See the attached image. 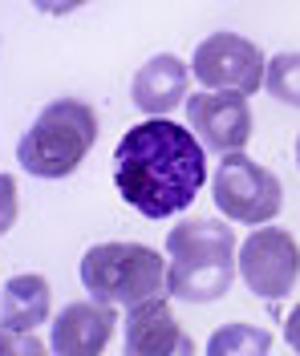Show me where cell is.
Wrapping results in <instances>:
<instances>
[{
    "label": "cell",
    "instance_id": "obj_1",
    "mask_svg": "<svg viewBox=\"0 0 300 356\" xmlns=\"http://www.w3.org/2000/svg\"><path fill=\"white\" fill-rule=\"evenodd\" d=\"M114 186L142 219L183 215L207 186V150L183 122L146 118L122 134L114 150Z\"/></svg>",
    "mask_w": 300,
    "mask_h": 356
},
{
    "label": "cell",
    "instance_id": "obj_2",
    "mask_svg": "<svg viewBox=\"0 0 300 356\" xmlns=\"http://www.w3.org/2000/svg\"><path fill=\"white\" fill-rule=\"evenodd\" d=\"M235 231L223 219H183L166 231V300L215 304L235 284Z\"/></svg>",
    "mask_w": 300,
    "mask_h": 356
},
{
    "label": "cell",
    "instance_id": "obj_3",
    "mask_svg": "<svg viewBox=\"0 0 300 356\" xmlns=\"http://www.w3.org/2000/svg\"><path fill=\"white\" fill-rule=\"evenodd\" d=\"M97 142V113L81 97H57L17 142V162L33 178H70Z\"/></svg>",
    "mask_w": 300,
    "mask_h": 356
},
{
    "label": "cell",
    "instance_id": "obj_4",
    "mask_svg": "<svg viewBox=\"0 0 300 356\" xmlns=\"http://www.w3.org/2000/svg\"><path fill=\"white\" fill-rule=\"evenodd\" d=\"M77 271L90 300L110 308H134L150 296H166V259L146 243H93Z\"/></svg>",
    "mask_w": 300,
    "mask_h": 356
},
{
    "label": "cell",
    "instance_id": "obj_5",
    "mask_svg": "<svg viewBox=\"0 0 300 356\" xmlns=\"http://www.w3.org/2000/svg\"><path fill=\"white\" fill-rule=\"evenodd\" d=\"M211 199L228 222L264 227L280 215L284 186L268 166H260L244 150H231V154H219V166L211 175Z\"/></svg>",
    "mask_w": 300,
    "mask_h": 356
},
{
    "label": "cell",
    "instance_id": "obj_6",
    "mask_svg": "<svg viewBox=\"0 0 300 356\" xmlns=\"http://www.w3.org/2000/svg\"><path fill=\"white\" fill-rule=\"evenodd\" d=\"M235 275L255 300L280 304L300 284V243L288 227H255L235 251Z\"/></svg>",
    "mask_w": 300,
    "mask_h": 356
},
{
    "label": "cell",
    "instance_id": "obj_7",
    "mask_svg": "<svg viewBox=\"0 0 300 356\" xmlns=\"http://www.w3.org/2000/svg\"><path fill=\"white\" fill-rule=\"evenodd\" d=\"M264 65L268 57L260 53V44L239 33H211L195 44V57L187 61L199 89H235L244 97L264 86Z\"/></svg>",
    "mask_w": 300,
    "mask_h": 356
},
{
    "label": "cell",
    "instance_id": "obj_8",
    "mask_svg": "<svg viewBox=\"0 0 300 356\" xmlns=\"http://www.w3.org/2000/svg\"><path fill=\"white\" fill-rule=\"evenodd\" d=\"M183 113H187V130L195 134L203 142V150H211V154H231V150H244L252 142V130H255L252 106L235 89L187 93Z\"/></svg>",
    "mask_w": 300,
    "mask_h": 356
},
{
    "label": "cell",
    "instance_id": "obj_9",
    "mask_svg": "<svg viewBox=\"0 0 300 356\" xmlns=\"http://www.w3.org/2000/svg\"><path fill=\"white\" fill-rule=\"evenodd\" d=\"M122 356H195V340L175 320L166 296H150L122 320Z\"/></svg>",
    "mask_w": 300,
    "mask_h": 356
},
{
    "label": "cell",
    "instance_id": "obj_10",
    "mask_svg": "<svg viewBox=\"0 0 300 356\" xmlns=\"http://www.w3.org/2000/svg\"><path fill=\"white\" fill-rule=\"evenodd\" d=\"M118 308L97 300H73L49 316V356H102L114 340Z\"/></svg>",
    "mask_w": 300,
    "mask_h": 356
},
{
    "label": "cell",
    "instance_id": "obj_11",
    "mask_svg": "<svg viewBox=\"0 0 300 356\" xmlns=\"http://www.w3.org/2000/svg\"><path fill=\"white\" fill-rule=\"evenodd\" d=\"M187 93H191V69L175 53H155L130 81V102L146 118H171V110L187 102Z\"/></svg>",
    "mask_w": 300,
    "mask_h": 356
},
{
    "label": "cell",
    "instance_id": "obj_12",
    "mask_svg": "<svg viewBox=\"0 0 300 356\" xmlns=\"http://www.w3.org/2000/svg\"><path fill=\"white\" fill-rule=\"evenodd\" d=\"M53 316V288L45 275L21 271L0 288V328L4 332H37Z\"/></svg>",
    "mask_w": 300,
    "mask_h": 356
},
{
    "label": "cell",
    "instance_id": "obj_13",
    "mask_svg": "<svg viewBox=\"0 0 300 356\" xmlns=\"http://www.w3.org/2000/svg\"><path fill=\"white\" fill-rule=\"evenodd\" d=\"M203 356H272V332L264 324L235 320V324H223L207 336Z\"/></svg>",
    "mask_w": 300,
    "mask_h": 356
},
{
    "label": "cell",
    "instance_id": "obj_14",
    "mask_svg": "<svg viewBox=\"0 0 300 356\" xmlns=\"http://www.w3.org/2000/svg\"><path fill=\"white\" fill-rule=\"evenodd\" d=\"M264 89L276 97L280 106L300 110V53H276L264 65Z\"/></svg>",
    "mask_w": 300,
    "mask_h": 356
},
{
    "label": "cell",
    "instance_id": "obj_15",
    "mask_svg": "<svg viewBox=\"0 0 300 356\" xmlns=\"http://www.w3.org/2000/svg\"><path fill=\"white\" fill-rule=\"evenodd\" d=\"M0 356H49V344L37 332H4L0 328Z\"/></svg>",
    "mask_w": 300,
    "mask_h": 356
},
{
    "label": "cell",
    "instance_id": "obj_16",
    "mask_svg": "<svg viewBox=\"0 0 300 356\" xmlns=\"http://www.w3.org/2000/svg\"><path fill=\"white\" fill-rule=\"evenodd\" d=\"M21 215V199H17V178L0 170V239L13 231V222Z\"/></svg>",
    "mask_w": 300,
    "mask_h": 356
},
{
    "label": "cell",
    "instance_id": "obj_17",
    "mask_svg": "<svg viewBox=\"0 0 300 356\" xmlns=\"http://www.w3.org/2000/svg\"><path fill=\"white\" fill-rule=\"evenodd\" d=\"M86 0H33V8L37 13H45V17H70V13H77Z\"/></svg>",
    "mask_w": 300,
    "mask_h": 356
},
{
    "label": "cell",
    "instance_id": "obj_18",
    "mask_svg": "<svg viewBox=\"0 0 300 356\" xmlns=\"http://www.w3.org/2000/svg\"><path fill=\"white\" fill-rule=\"evenodd\" d=\"M284 340H288V348L300 356V304L288 312V320H284Z\"/></svg>",
    "mask_w": 300,
    "mask_h": 356
},
{
    "label": "cell",
    "instance_id": "obj_19",
    "mask_svg": "<svg viewBox=\"0 0 300 356\" xmlns=\"http://www.w3.org/2000/svg\"><path fill=\"white\" fill-rule=\"evenodd\" d=\"M297 166H300V138H297Z\"/></svg>",
    "mask_w": 300,
    "mask_h": 356
}]
</instances>
